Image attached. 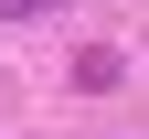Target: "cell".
Wrapping results in <instances>:
<instances>
[{
    "label": "cell",
    "mask_w": 149,
    "mask_h": 139,
    "mask_svg": "<svg viewBox=\"0 0 149 139\" xmlns=\"http://www.w3.org/2000/svg\"><path fill=\"white\" fill-rule=\"evenodd\" d=\"M0 11H32V0H0Z\"/></svg>",
    "instance_id": "obj_1"
}]
</instances>
